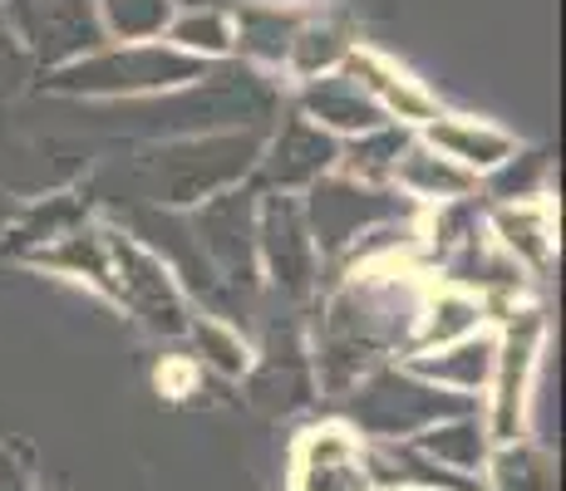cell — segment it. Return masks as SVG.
<instances>
[{
	"label": "cell",
	"instance_id": "obj_1",
	"mask_svg": "<svg viewBox=\"0 0 566 491\" xmlns=\"http://www.w3.org/2000/svg\"><path fill=\"white\" fill-rule=\"evenodd\" d=\"M419 290L413 280H399L389 266L369 270L365 280H350L331 300L321 320V340H315V378L331 398H345L365 378L369 359L385 349H399L413 340L419 324Z\"/></svg>",
	"mask_w": 566,
	"mask_h": 491
},
{
	"label": "cell",
	"instance_id": "obj_2",
	"mask_svg": "<svg viewBox=\"0 0 566 491\" xmlns=\"http://www.w3.org/2000/svg\"><path fill=\"white\" fill-rule=\"evenodd\" d=\"M276 104V89L261 84L252 70H217L202 79L182 84V94L172 104H134L128 124L134 134H182V138H207L212 128L227 124H252L266 118Z\"/></svg>",
	"mask_w": 566,
	"mask_h": 491
},
{
	"label": "cell",
	"instance_id": "obj_3",
	"mask_svg": "<svg viewBox=\"0 0 566 491\" xmlns=\"http://www.w3.org/2000/svg\"><path fill=\"white\" fill-rule=\"evenodd\" d=\"M463 413H473V403L423 384L409 369H375L345 398V418L355 433H365V442H413L419 433L463 418Z\"/></svg>",
	"mask_w": 566,
	"mask_h": 491
},
{
	"label": "cell",
	"instance_id": "obj_4",
	"mask_svg": "<svg viewBox=\"0 0 566 491\" xmlns=\"http://www.w3.org/2000/svg\"><path fill=\"white\" fill-rule=\"evenodd\" d=\"M261 148L252 134H207V138H182L172 148L148 152L138 168V182L158 206H192L207 196L227 192L237 178L256 168Z\"/></svg>",
	"mask_w": 566,
	"mask_h": 491
},
{
	"label": "cell",
	"instance_id": "obj_5",
	"mask_svg": "<svg viewBox=\"0 0 566 491\" xmlns=\"http://www.w3.org/2000/svg\"><path fill=\"white\" fill-rule=\"evenodd\" d=\"M207 64L172 45H114L94 50L84 60L54 70L45 79L54 94H84V98H138V94H163L182 89V84L202 79Z\"/></svg>",
	"mask_w": 566,
	"mask_h": 491
},
{
	"label": "cell",
	"instance_id": "obj_6",
	"mask_svg": "<svg viewBox=\"0 0 566 491\" xmlns=\"http://www.w3.org/2000/svg\"><path fill=\"white\" fill-rule=\"evenodd\" d=\"M409 196L389 192V188H365V182H350V178H321L306 188V226H311V242H315V256H331V260H345L369 226H385V222H409L413 216Z\"/></svg>",
	"mask_w": 566,
	"mask_h": 491
},
{
	"label": "cell",
	"instance_id": "obj_7",
	"mask_svg": "<svg viewBox=\"0 0 566 491\" xmlns=\"http://www.w3.org/2000/svg\"><path fill=\"white\" fill-rule=\"evenodd\" d=\"M192 242L207 256L212 276L232 300H252L256 290V192L252 188H227L207 196L198 212L188 216Z\"/></svg>",
	"mask_w": 566,
	"mask_h": 491
},
{
	"label": "cell",
	"instance_id": "obj_8",
	"mask_svg": "<svg viewBox=\"0 0 566 491\" xmlns=\"http://www.w3.org/2000/svg\"><path fill=\"white\" fill-rule=\"evenodd\" d=\"M6 15L25 54L60 64V70L104 50V25L94 0H6Z\"/></svg>",
	"mask_w": 566,
	"mask_h": 491
},
{
	"label": "cell",
	"instance_id": "obj_9",
	"mask_svg": "<svg viewBox=\"0 0 566 491\" xmlns=\"http://www.w3.org/2000/svg\"><path fill=\"white\" fill-rule=\"evenodd\" d=\"M537 340H542V314L537 310H513L507 314V334L497 340L493 359V403H488V438L497 442H517L527 433V398H532V364H537Z\"/></svg>",
	"mask_w": 566,
	"mask_h": 491
},
{
	"label": "cell",
	"instance_id": "obj_10",
	"mask_svg": "<svg viewBox=\"0 0 566 491\" xmlns=\"http://www.w3.org/2000/svg\"><path fill=\"white\" fill-rule=\"evenodd\" d=\"M108 242V270H114V295L158 334H188V305H182L178 280L168 276V266L144 250L134 236L104 232Z\"/></svg>",
	"mask_w": 566,
	"mask_h": 491
},
{
	"label": "cell",
	"instance_id": "obj_11",
	"mask_svg": "<svg viewBox=\"0 0 566 491\" xmlns=\"http://www.w3.org/2000/svg\"><path fill=\"white\" fill-rule=\"evenodd\" d=\"M315 242H311V226L306 212H301L296 196H261L256 206V270H266V280L281 295L301 300L315 286Z\"/></svg>",
	"mask_w": 566,
	"mask_h": 491
},
{
	"label": "cell",
	"instance_id": "obj_12",
	"mask_svg": "<svg viewBox=\"0 0 566 491\" xmlns=\"http://www.w3.org/2000/svg\"><path fill=\"white\" fill-rule=\"evenodd\" d=\"M335 158H340V143H335L325 128H315L311 118L291 114L286 124L276 128V138H271V148L256 158V188L252 192H296V188H311V182H321L325 172L335 168Z\"/></svg>",
	"mask_w": 566,
	"mask_h": 491
},
{
	"label": "cell",
	"instance_id": "obj_13",
	"mask_svg": "<svg viewBox=\"0 0 566 491\" xmlns=\"http://www.w3.org/2000/svg\"><path fill=\"white\" fill-rule=\"evenodd\" d=\"M296 491H375L365 472V447L350 428H311L296 442V472H291Z\"/></svg>",
	"mask_w": 566,
	"mask_h": 491
},
{
	"label": "cell",
	"instance_id": "obj_14",
	"mask_svg": "<svg viewBox=\"0 0 566 491\" xmlns=\"http://www.w3.org/2000/svg\"><path fill=\"white\" fill-rule=\"evenodd\" d=\"M301 118H311L315 128H325V134H345V138H360V134H375V128H385L389 118L379 114V104L369 98L355 79H345L340 70L335 74H321V79H311L306 89H301Z\"/></svg>",
	"mask_w": 566,
	"mask_h": 491
},
{
	"label": "cell",
	"instance_id": "obj_15",
	"mask_svg": "<svg viewBox=\"0 0 566 491\" xmlns=\"http://www.w3.org/2000/svg\"><path fill=\"white\" fill-rule=\"evenodd\" d=\"M423 148H433L439 158L459 162L463 172H493L503 168L517 152V143L493 124H478V118H459V114H439L433 124H423Z\"/></svg>",
	"mask_w": 566,
	"mask_h": 491
},
{
	"label": "cell",
	"instance_id": "obj_16",
	"mask_svg": "<svg viewBox=\"0 0 566 491\" xmlns=\"http://www.w3.org/2000/svg\"><path fill=\"white\" fill-rule=\"evenodd\" d=\"M493 359H497L493 334H468V340H459V344L413 354L409 374L423 378V384H433V388H449V393H459V398H468V393L488 388V378H493Z\"/></svg>",
	"mask_w": 566,
	"mask_h": 491
},
{
	"label": "cell",
	"instance_id": "obj_17",
	"mask_svg": "<svg viewBox=\"0 0 566 491\" xmlns=\"http://www.w3.org/2000/svg\"><path fill=\"white\" fill-rule=\"evenodd\" d=\"M340 74L360 84V89L379 104V114L385 118H399V124H433V118L443 114V108L419 89V84L405 79V74H395L385 60H375V54L350 50L345 54V64H340Z\"/></svg>",
	"mask_w": 566,
	"mask_h": 491
},
{
	"label": "cell",
	"instance_id": "obj_18",
	"mask_svg": "<svg viewBox=\"0 0 566 491\" xmlns=\"http://www.w3.org/2000/svg\"><path fill=\"white\" fill-rule=\"evenodd\" d=\"M413 447H419L433 467H443V472L478 482V477H483V467H488V452H493V438H488L483 418L463 413V418H449V423H439V428L419 433Z\"/></svg>",
	"mask_w": 566,
	"mask_h": 491
},
{
	"label": "cell",
	"instance_id": "obj_19",
	"mask_svg": "<svg viewBox=\"0 0 566 491\" xmlns=\"http://www.w3.org/2000/svg\"><path fill=\"white\" fill-rule=\"evenodd\" d=\"M389 182H399V188L409 192V202H439V206L478 192L473 172H463L459 162L439 158V152L423 148V143H409L405 148V158L395 162V178H389Z\"/></svg>",
	"mask_w": 566,
	"mask_h": 491
},
{
	"label": "cell",
	"instance_id": "obj_20",
	"mask_svg": "<svg viewBox=\"0 0 566 491\" xmlns=\"http://www.w3.org/2000/svg\"><path fill=\"white\" fill-rule=\"evenodd\" d=\"M493 246L503 250L517 266H552V246H557V232H552V212L542 202H513L493 212Z\"/></svg>",
	"mask_w": 566,
	"mask_h": 491
},
{
	"label": "cell",
	"instance_id": "obj_21",
	"mask_svg": "<svg viewBox=\"0 0 566 491\" xmlns=\"http://www.w3.org/2000/svg\"><path fill=\"white\" fill-rule=\"evenodd\" d=\"M483 300L478 295H463V290H439L433 300H423L419 310V324H413V340L409 349L429 354V349H443V344H459L468 334L483 330Z\"/></svg>",
	"mask_w": 566,
	"mask_h": 491
},
{
	"label": "cell",
	"instance_id": "obj_22",
	"mask_svg": "<svg viewBox=\"0 0 566 491\" xmlns=\"http://www.w3.org/2000/svg\"><path fill=\"white\" fill-rule=\"evenodd\" d=\"M301 25H306V15H296V10L242 6V10H237V20H232V40L252 54V60H261V64H286L291 40H296Z\"/></svg>",
	"mask_w": 566,
	"mask_h": 491
},
{
	"label": "cell",
	"instance_id": "obj_23",
	"mask_svg": "<svg viewBox=\"0 0 566 491\" xmlns=\"http://www.w3.org/2000/svg\"><path fill=\"white\" fill-rule=\"evenodd\" d=\"M409 148V134L395 124L375 128V134H360V138H345L340 143V158H335V168H340V178L350 182H365V188H385L389 178H395V162L405 158Z\"/></svg>",
	"mask_w": 566,
	"mask_h": 491
},
{
	"label": "cell",
	"instance_id": "obj_24",
	"mask_svg": "<svg viewBox=\"0 0 566 491\" xmlns=\"http://www.w3.org/2000/svg\"><path fill=\"white\" fill-rule=\"evenodd\" d=\"M483 477L493 491H557V467H552V457L522 438L497 442L493 452H488Z\"/></svg>",
	"mask_w": 566,
	"mask_h": 491
},
{
	"label": "cell",
	"instance_id": "obj_25",
	"mask_svg": "<svg viewBox=\"0 0 566 491\" xmlns=\"http://www.w3.org/2000/svg\"><path fill=\"white\" fill-rule=\"evenodd\" d=\"M355 45L345 40L340 25H331V20H306V25L296 30V40H291V74H301V79H321V74H335L345 64V54H350Z\"/></svg>",
	"mask_w": 566,
	"mask_h": 491
},
{
	"label": "cell",
	"instance_id": "obj_26",
	"mask_svg": "<svg viewBox=\"0 0 566 491\" xmlns=\"http://www.w3.org/2000/svg\"><path fill=\"white\" fill-rule=\"evenodd\" d=\"M104 35H118L124 45H148L168 30L172 0H94Z\"/></svg>",
	"mask_w": 566,
	"mask_h": 491
},
{
	"label": "cell",
	"instance_id": "obj_27",
	"mask_svg": "<svg viewBox=\"0 0 566 491\" xmlns=\"http://www.w3.org/2000/svg\"><path fill=\"white\" fill-rule=\"evenodd\" d=\"M168 45L192 54V60H202V64H212V60H222V54L237 50L232 20H227L222 10H188V15L168 20Z\"/></svg>",
	"mask_w": 566,
	"mask_h": 491
},
{
	"label": "cell",
	"instance_id": "obj_28",
	"mask_svg": "<svg viewBox=\"0 0 566 491\" xmlns=\"http://www.w3.org/2000/svg\"><path fill=\"white\" fill-rule=\"evenodd\" d=\"M252 388H256V398L276 413H291V408H301V403H311V374H306L301 349H286L281 359L266 354V364H261Z\"/></svg>",
	"mask_w": 566,
	"mask_h": 491
},
{
	"label": "cell",
	"instance_id": "obj_29",
	"mask_svg": "<svg viewBox=\"0 0 566 491\" xmlns=\"http://www.w3.org/2000/svg\"><path fill=\"white\" fill-rule=\"evenodd\" d=\"M188 334H192V344L202 349V364H212L217 374L237 378V374L252 369V354H247L242 334H237L227 320H217V314H207V320H188Z\"/></svg>",
	"mask_w": 566,
	"mask_h": 491
},
{
	"label": "cell",
	"instance_id": "obj_30",
	"mask_svg": "<svg viewBox=\"0 0 566 491\" xmlns=\"http://www.w3.org/2000/svg\"><path fill=\"white\" fill-rule=\"evenodd\" d=\"M478 236H483V212H478V196H459V202H443L439 212H433L423 242L439 250V256H453L459 246L478 242Z\"/></svg>",
	"mask_w": 566,
	"mask_h": 491
},
{
	"label": "cell",
	"instance_id": "obj_31",
	"mask_svg": "<svg viewBox=\"0 0 566 491\" xmlns=\"http://www.w3.org/2000/svg\"><path fill=\"white\" fill-rule=\"evenodd\" d=\"M80 222H84V206L74 196H45V206H35L15 226V242H64V236L80 232Z\"/></svg>",
	"mask_w": 566,
	"mask_h": 491
},
{
	"label": "cell",
	"instance_id": "obj_32",
	"mask_svg": "<svg viewBox=\"0 0 566 491\" xmlns=\"http://www.w3.org/2000/svg\"><path fill=\"white\" fill-rule=\"evenodd\" d=\"M547 178V152H513L503 168H493V196H503V206L532 202Z\"/></svg>",
	"mask_w": 566,
	"mask_h": 491
},
{
	"label": "cell",
	"instance_id": "obj_33",
	"mask_svg": "<svg viewBox=\"0 0 566 491\" xmlns=\"http://www.w3.org/2000/svg\"><path fill=\"white\" fill-rule=\"evenodd\" d=\"M25 74H30V54L15 40V25H10L6 0H0V98L15 94L20 84H25Z\"/></svg>",
	"mask_w": 566,
	"mask_h": 491
},
{
	"label": "cell",
	"instance_id": "obj_34",
	"mask_svg": "<svg viewBox=\"0 0 566 491\" xmlns=\"http://www.w3.org/2000/svg\"><path fill=\"white\" fill-rule=\"evenodd\" d=\"M0 491H30V482H25V472H20L15 462H10L6 452H0Z\"/></svg>",
	"mask_w": 566,
	"mask_h": 491
},
{
	"label": "cell",
	"instance_id": "obj_35",
	"mask_svg": "<svg viewBox=\"0 0 566 491\" xmlns=\"http://www.w3.org/2000/svg\"><path fill=\"white\" fill-rule=\"evenodd\" d=\"M0 226H6V202H0Z\"/></svg>",
	"mask_w": 566,
	"mask_h": 491
}]
</instances>
